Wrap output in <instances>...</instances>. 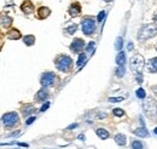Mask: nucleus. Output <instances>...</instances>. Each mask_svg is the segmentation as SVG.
I'll use <instances>...</instances> for the list:
<instances>
[{
    "label": "nucleus",
    "mask_w": 157,
    "mask_h": 149,
    "mask_svg": "<svg viewBox=\"0 0 157 149\" xmlns=\"http://www.w3.org/2000/svg\"><path fill=\"white\" fill-rule=\"evenodd\" d=\"M85 61H86V55H85V54H81L78 58V67H81V66L85 63Z\"/></svg>",
    "instance_id": "27"
},
{
    "label": "nucleus",
    "mask_w": 157,
    "mask_h": 149,
    "mask_svg": "<svg viewBox=\"0 0 157 149\" xmlns=\"http://www.w3.org/2000/svg\"><path fill=\"white\" fill-rule=\"evenodd\" d=\"M144 66H145V59L141 55L137 54V55H134L131 58V69L137 75H141Z\"/></svg>",
    "instance_id": "2"
},
{
    "label": "nucleus",
    "mask_w": 157,
    "mask_h": 149,
    "mask_svg": "<svg viewBox=\"0 0 157 149\" xmlns=\"http://www.w3.org/2000/svg\"><path fill=\"white\" fill-rule=\"evenodd\" d=\"M20 121V116L16 112L6 113L2 115V124L6 127H13L16 124H18Z\"/></svg>",
    "instance_id": "5"
},
{
    "label": "nucleus",
    "mask_w": 157,
    "mask_h": 149,
    "mask_svg": "<svg viewBox=\"0 0 157 149\" xmlns=\"http://www.w3.org/2000/svg\"><path fill=\"white\" fill-rule=\"evenodd\" d=\"M78 126V124H73V125H70L69 127H68V130H71V129H75Z\"/></svg>",
    "instance_id": "35"
},
{
    "label": "nucleus",
    "mask_w": 157,
    "mask_h": 149,
    "mask_svg": "<svg viewBox=\"0 0 157 149\" xmlns=\"http://www.w3.org/2000/svg\"><path fill=\"white\" fill-rule=\"evenodd\" d=\"M114 115L115 116H123L124 115V112L122 111V109H120V108H116V109H114Z\"/></svg>",
    "instance_id": "28"
},
{
    "label": "nucleus",
    "mask_w": 157,
    "mask_h": 149,
    "mask_svg": "<svg viewBox=\"0 0 157 149\" xmlns=\"http://www.w3.org/2000/svg\"><path fill=\"white\" fill-rule=\"evenodd\" d=\"M131 148L132 149H143L144 148V146H143V143L140 142V141H133L132 143H131Z\"/></svg>",
    "instance_id": "22"
},
{
    "label": "nucleus",
    "mask_w": 157,
    "mask_h": 149,
    "mask_svg": "<svg viewBox=\"0 0 157 149\" xmlns=\"http://www.w3.org/2000/svg\"><path fill=\"white\" fill-rule=\"evenodd\" d=\"M154 132H155V135H157V127L155 129V130H154Z\"/></svg>",
    "instance_id": "39"
},
{
    "label": "nucleus",
    "mask_w": 157,
    "mask_h": 149,
    "mask_svg": "<svg viewBox=\"0 0 157 149\" xmlns=\"http://www.w3.org/2000/svg\"><path fill=\"white\" fill-rule=\"evenodd\" d=\"M76 29H78V26H76V24H70L69 27L65 28V33H68V34H74V33L76 32Z\"/></svg>",
    "instance_id": "23"
},
{
    "label": "nucleus",
    "mask_w": 157,
    "mask_h": 149,
    "mask_svg": "<svg viewBox=\"0 0 157 149\" xmlns=\"http://www.w3.org/2000/svg\"><path fill=\"white\" fill-rule=\"evenodd\" d=\"M109 101H110L111 103H117V102L123 101V98H122V97H110V98H109Z\"/></svg>",
    "instance_id": "29"
},
{
    "label": "nucleus",
    "mask_w": 157,
    "mask_h": 149,
    "mask_svg": "<svg viewBox=\"0 0 157 149\" xmlns=\"http://www.w3.org/2000/svg\"><path fill=\"white\" fill-rule=\"evenodd\" d=\"M35 120H36V118H35V116H30V118H28V120L25 121V124H27V125H30V124H33Z\"/></svg>",
    "instance_id": "32"
},
{
    "label": "nucleus",
    "mask_w": 157,
    "mask_h": 149,
    "mask_svg": "<svg viewBox=\"0 0 157 149\" xmlns=\"http://www.w3.org/2000/svg\"><path fill=\"white\" fill-rule=\"evenodd\" d=\"M147 69L150 73H157V57L151 58L147 62Z\"/></svg>",
    "instance_id": "12"
},
{
    "label": "nucleus",
    "mask_w": 157,
    "mask_h": 149,
    "mask_svg": "<svg viewBox=\"0 0 157 149\" xmlns=\"http://www.w3.org/2000/svg\"><path fill=\"white\" fill-rule=\"evenodd\" d=\"M116 63H117L118 66H124V63H126V55H124V52H120L116 57Z\"/></svg>",
    "instance_id": "20"
},
{
    "label": "nucleus",
    "mask_w": 157,
    "mask_h": 149,
    "mask_svg": "<svg viewBox=\"0 0 157 149\" xmlns=\"http://www.w3.org/2000/svg\"><path fill=\"white\" fill-rule=\"evenodd\" d=\"M48 107H50V102H46L45 104H42V107H41V112H45V111H47L48 109Z\"/></svg>",
    "instance_id": "33"
},
{
    "label": "nucleus",
    "mask_w": 157,
    "mask_h": 149,
    "mask_svg": "<svg viewBox=\"0 0 157 149\" xmlns=\"http://www.w3.org/2000/svg\"><path fill=\"white\" fill-rule=\"evenodd\" d=\"M145 96H146V93H145V90H144V89H138L137 90V97L139 98V99L145 98Z\"/></svg>",
    "instance_id": "26"
},
{
    "label": "nucleus",
    "mask_w": 157,
    "mask_h": 149,
    "mask_svg": "<svg viewBox=\"0 0 157 149\" xmlns=\"http://www.w3.org/2000/svg\"><path fill=\"white\" fill-rule=\"evenodd\" d=\"M94 46H96V42H94V41H91V42L87 45V51H88V52H92V50H94Z\"/></svg>",
    "instance_id": "30"
},
{
    "label": "nucleus",
    "mask_w": 157,
    "mask_h": 149,
    "mask_svg": "<svg viewBox=\"0 0 157 149\" xmlns=\"http://www.w3.org/2000/svg\"><path fill=\"white\" fill-rule=\"evenodd\" d=\"M48 96H50V93H48V91H47L46 89H41V90H39L38 93H36V99H38V101H41V102H45V101H47Z\"/></svg>",
    "instance_id": "11"
},
{
    "label": "nucleus",
    "mask_w": 157,
    "mask_h": 149,
    "mask_svg": "<svg viewBox=\"0 0 157 149\" xmlns=\"http://www.w3.org/2000/svg\"><path fill=\"white\" fill-rule=\"evenodd\" d=\"M105 14H106L105 11H100V12H99V15H98V22H101L103 19L105 18Z\"/></svg>",
    "instance_id": "31"
},
{
    "label": "nucleus",
    "mask_w": 157,
    "mask_h": 149,
    "mask_svg": "<svg viewBox=\"0 0 157 149\" xmlns=\"http://www.w3.org/2000/svg\"><path fill=\"white\" fill-rule=\"evenodd\" d=\"M115 142L117 143L118 146H124L126 144V136L124 135H122V133H118L115 136Z\"/></svg>",
    "instance_id": "18"
},
{
    "label": "nucleus",
    "mask_w": 157,
    "mask_h": 149,
    "mask_svg": "<svg viewBox=\"0 0 157 149\" xmlns=\"http://www.w3.org/2000/svg\"><path fill=\"white\" fill-rule=\"evenodd\" d=\"M23 41H24L25 45L32 46V45L35 42V37H34V35H25V37L23 38Z\"/></svg>",
    "instance_id": "21"
},
{
    "label": "nucleus",
    "mask_w": 157,
    "mask_h": 149,
    "mask_svg": "<svg viewBox=\"0 0 157 149\" xmlns=\"http://www.w3.org/2000/svg\"><path fill=\"white\" fill-rule=\"evenodd\" d=\"M134 135L138 136V137L144 138V137H147V136H149V132H147V130L143 126V127H139V129H137V130H134Z\"/></svg>",
    "instance_id": "16"
},
{
    "label": "nucleus",
    "mask_w": 157,
    "mask_h": 149,
    "mask_svg": "<svg viewBox=\"0 0 157 149\" xmlns=\"http://www.w3.org/2000/svg\"><path fill=\"white\" fill-rule=\"evenodd\" d=\"M133 49V44H132V41L128 44V50H132Z\"/></svg>",
    "instance_id": "37"
},
{
    "label": "nucleus",
    "mask_w": 157,
    "mask_h": 149,
    "mask_svg": "<svg viewBox=\"0 0 157 149\" xmlns=\"http://www.w3.org/2000/svg\"><path fill=\"white\" fill-rule=\"evenodd\" d=\"M154 22L157 24V11L155 12V15H154Z\"/></svg>",
    "instance_id": "36"
},
{
    "label": "nucleus",
    "mask_w": 157,
    "mask_h": 149,
    "mask_svg": "<svg viewBox=\"0 0 157 149\" xmlns=\"http://www.w3.org/2000/svg\"><path fill=\"white\" fill-rule=\"evenodd\" d=\"M78 138H80L81 141H83V139H85V136H82V135H80V136H78Z\"/></svg>",
    "instance_id": "38"
},
{
    "label": "nucleus",
    "mask_w": 157,
    "mask_h": 149,
    "mask_svg": "<svg viewBox=\"0 0 157 149\" xmlns=\"http://www.w3.org/2000/svg\"><path fill=\"white\" fill-rule=\"evenodd\" d=\"M50 14H51V10H50L48 7H45V6L40 7L39 10H38V16H39V18H46V17L50 16Z\"/></svg>",
    "instance_id": "13"
},
{
    "label": "nucleus",
    "mask_w": 157,
    "mask_h": 149,
    "mask_svg": "<svg viewBox=\"0 0 157 149\" xmlns=\"http://www.w3.org/2000/svg\"><path fill=\"white\" fill-rule=\"evenodd\" d=\"M21 10H22L24 14L30 15V14L34 12V5H33L30 1H24V2L22 4V6H21Z\"/></svg>",
    "instance_id": "10"
},
{
    "label": "nucleus",
    "mask_w": 157,
    "mask_h": 149,
    "mask_svg": "<svg viewBox=\"0 0 157 149\" xmlns=\"http://www.w3.org/2000/svg\"><path fill=\"white\" fill-rule=\"evenodd\" d=\"M144 111H145L146 115H147L149 118H152V119L156 118L157 108H156V104H155V103L152 104V107H149V103H147V101H146V102L144 103Z\"/></svg>",
    "instance_id": "8"
},
{
    "label": "nucleus",
    "mask_w": 157,
    "mask_h": 149,
    "mask_svg": "<svg viewBox=\"0 0 157 149\" xmlns=\"http://www.w3.org/2000/svg\"><path fill=\"white\" fill-rule=\"evenodd\" d=\"M6 37L9 38V39H11V40H17V39L21 38V33L20 30H17V29H11L10 32H7Z\"/></svg>",
    "instance_id": "15"
},
{
    "label": "nucleus",
    "mask_w": 157,
    "mask_h": 149,
    "mask_svg": "<svg viewBox=\"0 0 157 149\" xmlns=\"http://www.w3.org/2000/svg\"><path fill=\"white\" fill-rule=\"evenodd\" d=\"M35 112V108H34V106L33 104H25L23 108H22V114L24 115V116H29L32 113Z\"/></svg>",
    "instance_id": "14"
},
{
    "label": "nucleus",
    "mask_w": 157,
    "mask_h": 149,
    "mask_svg": "<svg viewBox=\"0 0 157 149\" xmlns=\"http://www.w3.org/2000/svg\"><path fill=\"white\" fill-rule=\"evenodd\" d=\"M13 19L11 18L10 16H6V15H2L1 16V26L2 27H10L11 23H12Z\"/></svg>",
    "instance_id": "17"
},
{
    "label": "nucleus",
    "mask_w": 157,
    "mask_h": 149,
    "mask_svg": "<svg viewBox=\"0 0 157 149\" xmlns=\"http://www.w3.org/2000/svg\"><path fill=\"white\" fill-rule=\"evenodd\" d=\"M55 80H56V75L52 72H47V73H44L41 75V85L44 87H48V86H52L55 84Z\"/></svg>",
    "instance_id": "6"
},
{
    "label": "nucleus",
    "mask_w": 157,
    "mask_h": 149,
    "mask_svg": "<svg viewBox=\"0 0 157 149\" xmlns=\"http://www.w3.org/2000/svg\"><path fill=\"white\" fill-rule=\"evenodd\" d=\"M69 14H70V16H73V17H78V15L81 14V6H80L78 2H74V4L70 5V7H69Z\"/></svg>",
    "instance_id": "9"
},
{
    "label": "nucleus",
    "mask_w": 157,
    "mask_h": 149,
    "mask_svg": "<svg viewBox=\"0 0 157 149\" xmlns=\"http://www.w3.org/2000/svg\"><path fill=\"white\" fill-rule=\"evenodd\" d=\"M122 45H123V39L121 37H118L117 39H116V44H115L116 50H121V49H122Z\"/></svg>",
    "instance_id": "25"
},
{
    "label": "nucleus",
    "mask_w": 157,
    "mask_h": 149,
    "mask_svg": "<svg viewBox=\"0 0 157 149\" xmlns=\"http://www.w3.org/2000/svg\"><path fill=\"white\" fill-rule=\"evenodd\" d=\"M143 81V76L141 75H137V83H141Z\"/></svg>",
    "instance_id": "34"
},
{
    "label": "nucleus",
    "mask_w": 157,
    "mask_h": 149,
    "mask_svg": "<svg viewBox=\"0 0 157 149\" xmlns=\"http://www.w3.org/2000/svg\"><path fill=\"white\" fill-rule=\"evenodd\" d=\"M124 72H126L124 67L123 66H118V68L116 69V75H117L118 78H122L124 75Z\"/></svg>",
    "instance_id": "24"
},
{
    "label": "nucleus",
    "mask_w": 157,
    "mask_h": 149,
    "mask_svg": "<svg viewBox=\"0 0 157 149\" xmlns=\"http://www.w3.org/2000/svg\"><path fill=\"white\" fill-rule=\"evenodd\" d=\"M104 1H106V2H110V1H113V0H104Z\"/></svg>",
    "instance_id": "40"
},
{
    "label": "nucleus",
    "mask_w": 157,
    "mask_h": 149,
    "mask_svg": "<svg viewBox=\"0 0 157 149\" xmlns=\"http://www.w3.org/2000/svg\"><path fill=\"white\" fill-rule=\"evenodd\" d=\"M96 133L98 135V137L101 138V139H106L109 137V132L105 130V129H97Z\"/></svg>",
    "instance_id": "19"
},
{
    "label": "nucleus",
    "mask_w": 157,
    "mask_h": 149,
    "mask_svg": "<svg viewBox=\"0 0 157 149\" xmlns=\"http://www.w3.org/2000/svg\"><path fill=\"white\" fill-rule=\"evenodd\" d=\"M73 66V59L67 55H60L56 59V67L60 72H68Z\"/></svg>",
    "instance_id": "3"
},
{
    "label": "nucleus",
    "mask_w": 157,
    "mask_h": 149,
    "mask_svg": "<svg viewBox=\"0 0 157 149\" xmlns=\"http://www.w3.org/2000/svg\"><path fill=\"white\" fill-rule=\"evenodd\" d=\"M156 50H157V44H156Z\"/></svg>",
    "instance_id": "41"
},
{
    "label": "nucleus",
    "mask_w": 157,
    "mask_h": 149,
    "mask_svg": "<svg viewBox=\"0 0 157 149\" xmlns=\"http://www.w3.org/2000/svg\"><path fill=\"white\" fill-rule=\"evenodd\" d=\"M83 47H85V41L82 39H80V38L74 39L73 42H71V45H70V50L74 51V52H80Z\"/></svg>",
    "instance_id": "7"
},
{
    "label": "nucleus",
    "mask_w": 157,
    "mask_h": 149,
    "mask_svg": "<svg viewBox=\"0 0 157 149\" xmlns=\"http://www.w3.org/2000/svg\"><path fill=\"white\" fill-rule=\"evenodd\" d=\"M81 29L86 35H91L96 30V22L92 17H85L81 21Z\"/></svg>",
    "instance_id": "4"
},
{
    "label": "nucleus",
    "mask_w": 157,
    "mask_h": 149,
    "mask_svg": "<svg viewBox=\"0 0 157 149\" xmlns=\"http://www.w3.org/2000/svg\"><path fill=\"white\" fill-rule=\"evenodd\" d=\"M157 34V27L155 24H145L143 26L138 32V40L139 41H146L150 38H154Z\"/></svg>",
    "instance_id": "1"
}]
</instances>
